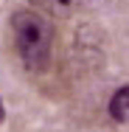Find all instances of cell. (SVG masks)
<instances>
[{
    "instance_id": "obj_1",
    "label": "cell",
    "mask_w": 129,
    "mask_h": 132,
    "mask_svg": "<svg viewBox=\"0 0 129 132\" xmlns=\"http://www.w3.org/2000/svg\"><path fill=\"white\" fill-rule=\"evenodd\" d=\"M8 39L25 79L34 81L37 90L56 96L53 81L59 79V31L53 17L37 6H20L8 17Z\"/></svg>"
},
{
    "instance_id": "obj_3",
    "label": "cell",
    "mask_w": 129,
    "mask_h": 132,
    "mask_svg": "<svg viewBox=\"0 0 129 132\" xmlns=\"http://www.w3.org/2000/svg\"><path fill=\"white\" fill-rule=\"evenodd\" d=\"M31 6H37L39 11L51 14V17H62L73 11V0H31Z\"/></svg>"
},
{
    "instance_id": "obj_2",
    "label": "cell",
    "mask_w": 129,
    "mask_h": 132,
    "mask_svg": "<svg viewBox=\"0 0 129 132\" xmlns=\"http://www.w3.org/2000/svg\"><path fill=\"white\" fill-rule=\"evenodd\" d=\"M107 112H109V118L115 124H129V84L118 87L112 93V98L107 104Z\"/></svg>"
},
{
    "instance_id": "obj_4",
    "label": "cell",
    "mask_w": 129,
    "mask_h": 132,
    "mask_svg": "<svg viewBox=\"0 0 129 132\" xmlns=\"http://www.w3.org/2000/svg\"><path fill=\"white\" fill-rule=\"evenodd\" d=\"M3 121H6V107H3V98H0V127H3Z\"/></svg>"
}]
</instances>
